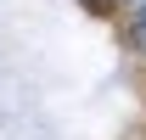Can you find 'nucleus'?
Segmentation results:
<instances>
[{"instance_id": "1", "label": "nucleus", "mask_w": 146, "mask_h": 140, "mask_svg": "<svg viewBox=\"0 0 146 140\" xmlns=\"http://www.w3.org/2000/svg\"><path fill=\"white\" fill-rule=\"evenodd\" d=\"M135 39H141V45H146V11H141V22H135Z\"/></svg>"}]
</instances>
